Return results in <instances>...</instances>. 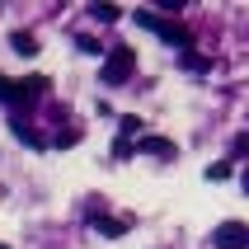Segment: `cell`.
Masks as SVG:
<instances>
[{
  "label": "cell",
  "instance_id": "6da1fadb",
  "mask_svg": "<svg viewBox=\"0 0 249 249\" xmlns=\"http://www.w3.org/2000/svg\"><path fill=\"white\" fill-rule=\"evenodd\" d=\"M137 24H141V28H151V33H160L169 47H183V52H193V33H188L179 19H160L155 10H137Z\"/></svg>",
  "mask_w": 249,
  "mask_h": 249
},
{
  "label": "cell",
  "instance_id": "7a4b0ae2",
  "mask_svg": "<svg viewBox=\"0 0 249 249\" xmlns=\"http://www.w3.org/2000/svg\"><path fill=\"white\" fill-rule=\"evenodd\" d=\"M132 75H137V52H132V47H113V52L104 56L99 80H104V85H127Z\"/></svg>",
  "mask_w": 249,
  "mask_h": 249
},
{
  "label": "cell",
  "instance_id": "3957f363",
  "mask_svg": "<svg viewBox=\"0 0 249 249\" xmlns=\"http://www.w3.org/2000/svg\"><path fill=\"white\" fill-rule=\"evenodd\" d=\"M42 89H47V75H28V80L0 75V104H33Z\"/></svg>",
  "mask_w": 249,
  "mask_h": 249
},
{
  "label": "cell",
  "instance_id": "277c9868",
  "mask_svg": "<svg viewBox=\"0 0 249 249\" xmlns=\"http://www.w3.org/2000/svg\"><path fill=\"white\" fill-rule=\"evenodd\" d=\"M212 245L216 249H249V226L245 221H221L212 231Z\"/></svg>",
  "mask_w": 249,
  "mask_h": 249
},
{
  "label": "cell",
  "instance_id": "5b68a950",
  "mask_svg": "<svg viewBox=\"0 0 249 249\" xmlns=\"http://www.w3.org/2000/svg\"><path fill=\"white\" fill-rule=\"evenodd\" d=\"M89 221H94V231H99V235H108V240L127 235V221H123V216H104V207H99V212H89Z\"/></svg>",
  "mask_w": 249,
  "mask_h": 249
},
{
  "label": "cell",
  "instance_id": "8992f818",
  "mask_svg": "<svg viewBox=\"0 0 249 249\" xmlns=\"http://www.w3.org/2000/svg\"><path fill=\"white\" fill-rule=\"evenodd\" d=\"M137 151H141V155H160V160H174V155H179V146H174V141H165V137H141Z\"/></svg>",
  "mask_w": 249,
  "mask_h": 249
},
{
  "label": "cell",
  "instance_id": "52a82bcc",
  "mask_svg": "<svg viewBox=\"0 0 249 249\" xmlns=\"http://www.w3.org/2000/svg\"><path fill=\"white\" fill-rule=\"evenodd\" d=\"M10 47L19 56H38V38H33V33H24V28H19V33H10Z\"/></svg>",
  "mask_w": 249,
  "mask_h": 249
},
{
  "label": "cell",
  "instance_id": "ba28073f",
  "mask_svg": "<svg viewBox=\"0 0 249 249\" xmlns=\"http://www.w3.org/2000/svg\"><path fill=\"white\" fill-rule=\"evenodd\" d=\"M89 14H94V24H118V19H123L118 5H89Z\"/></svg>",
  "mask_w": 249,
  "mask_h": 249
},
{
  "label": "cell",
  "instance_id": "9c48e42d",
  "mask_svg": "<svg viewBox=\"0 0 249 249\" xmlns=\"http://www.w3.org/2000/svg\"><path fill=\"white\" fill-rule=\"evenodd\" d=\"M14 137H19V141H24V146H42V137H38V132H33V127H24V118H14Z\"/></svg>",
  "mask_w": 249,
  "mask_h": 249
},
{
  "label": "cell",
  "instance_id": "30bf717a",
  "mask_svg": "<svg viewBox=\"0 0 249 249\" xmlns=\"http://www.w3.org/2000/svg\"><path fill=\"white\" fill-rule=\"evenodd\" d=\"M118 127H123V141H132V137L141 141V132H146V123H141V118H132V113H127V118H123Z\"/></svg>",
  "mask_w": 249,
  "mask_h": 249
},
{
  "label": "cell",
  "instance_id": "8fae6325",
  "mask_svg": "<svg viewBox=\"0 0 249 249\" xmlns=\"http://www.w3.org/2000/svg\"><path fill=\"white\" fill-rule=\"evenodd\" d=\"M235 169H231V160H221V165H207V179L212 183H221V179H231Z\"/></svg>",
  "mask_w": 249,
  "mask_h": 249
},
{
  "label": "cell",
  "instance_id": "7c38bea8",
  "mask_svg": "<svg viewBox=\"0 0 249 249\" xmlns=\"http://www.w3.org/2000/svg\"><path fill=\"white\" fill-rule=\"evenodd\" d=\"M183 66H188V71H212V61L197 56V52H183Z\"/></svg>",
  "mask_w": 249,
  "mask_h": 249
},
{
  "label": "cell",
  "instance_id": "4fadbf2b",
  "mask_svg": "<svg viewBox=\"0 0 249 249\" xmlns=\"http://www.w3.org/2000/svg\"><path fill=\"white\" fill-rule=\"evenodd\" d=\"M231 151H235V160H245V155H249V132H240V137L231 141Z\"/></svg>",
  "mask_w": 249,
  "mask_h": 249
},
{
  "label": "cell",
  "instance_id": "5bb4252c",
  "mask_svg": "<svg viewBox=\"0 0 249 249\" xmlns=\"http://www.w3.org/2000/svg\"><path fill=\"white\" fill-rule=\"evenodd\" d=\"M75 47H80V52H89V56H99V42L89 38V33H80V38H75Z\"/></svg>",
  "mask_w": 249,
  "mask_h": 249
},
{
  "label": "cell",
  "instance_id": "9a60e30c",
  "mask_svg": "<svg viewBox=\"0 0 249 249\" xmlns=\"http://www.w3.org/2000/svg\"><path fill=\"white\" fill-rule=\"evenodd\" d=\"M113 155H118V160H127V155H137V146H132V141H123V137H118V146H113Z\"/></svg>",
  "mask_w": 249,
  "mask_h": 249
},
{
  "label": "cell",
  "instance_id": "2e32d148",
  "mask_svg": "<svg viewBox=\"0 0 249 249\" xmlns=\"http://www.w3.org/2000/svg\"><path fill=\"white\" fill-rule=\"evenodd\" d=\"M240 188H245V193H249V169H245V174H240Z\"/></svg>",
  "mask_w": 249,
  "mask_h": 249
},
{
  "label": "cell",
  "instance_id": "e0dca14e",
  "mask_svg": "<svg viewBox=\"0 0 249 249\" xmlns=\"http://www.w3.org/2000/svg\"><path fill=\"white\" fill-rule=\"evenodd\" d=\"M0 249H10V245H0Z\"/></svg>",
  "mask_w": 249,
  "mask_h": 249
}]
</instances>
